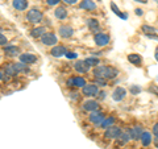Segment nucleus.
I'll use <instances>...</instances> for the list:
<instances>
[{
  "label": "nucleus",
  "mask_w": 158,
  "mask_h": 149,
  "mask_svg": "<svg viewBox=\"0 0 158 149\" xmlns=\"http://www.w3.org/2000/svg\"><path fill=\"white\" fill-rule=\"evenodd\" d=\"M92 74L95 78H104L107 81L110 79H115L118 75V70L113 66H96L92 70Z\"/></svg>",
  "instance_id": "obj_1"
},
{
  "label": "nucleus",
  "mask_w": 158,
  "mask_h": 149,
  "mask_svg": "<svg viewBox=\"0 0 158 149\" xmlns=\"http://www.w3.org/2000/svg\"><path fill=\"white\" fill-rule=\"evenodd\" d=\"M121 132H123V130H121L120 127L112 126V127L108 128V130H106L104 138H107V140H117L118 136L121 135Z\"/></svg>",
  "instance_id": "obj_2"
},
{
  "label": "nucleus",
  "mask_w": 158,
  "mask_h": 149,
  "mask_svg": "<svg viewBox=\"0 0 158 149\" xmlns=\"http://www.w3.org/2000/svg\"><path fill=\"white\" fill-rule=\"evenodd\" d=\"M128 132H129V135L132 137V140H141V136H142V133H144V127L141 126V124H137V126H133L131 128H128Z\"/></svg>",
  "instance_id": "obj_3"
},
{
  "label": "nucleus",
  "mask_w": 158,
  "mask_h": 149,
  "mask_svg": "<svg viewBox=\"0 0 158 149\" xmlns=\"http://www.w3.org/2000/svg\"><path fill=\"white\" fill-rule=\"evenodd\" d=\"M42 17H44V16H42V12H40L38 9H36V8H32L31 11L27 13L28 21L32 23V24H38V23L42 20Z\"/></svg>",
  "instance_id": "obj_4"
},
{
  "label": "nucleus",
  "mask_w": 158,
  "mask_h": 149,
  "mask_svg": "<svg viewBox=\"0 0 158 149\" xmlns=\"http://www.w3.org/2000/svg\"><path fill=\"white\" fill-rule=\"evenodd\" d=\"M94 41L99 48H103V46H107L110 44V36L107 33H98L94 36Z\"/></svg>",
  "instance_id": "obj_5"
},
{
  "label": "nucleus",
  "mask_w": 158,
  "mask_h": 149,
  "mask_svg": "<svg viewBox=\"0 0 158 149\" xmlns=\"http://www.w3.org/2000/svg\"><path fill=\"white\" fill-rule=\"evenodd\" d=\"M82 92L85 96H96L98 92H99V87L96 86L95 83H90V84H86L85 87L82 88Z\"/></svg>",
  "instance_id": "obj_6"
},
{
  "label": "nucleus",
  "mask_w": 158,
  "mask_h": 149,
  "mask_svg": "<svg viewBox=\"0 0 158 149\" xmlns=\"http://www.w3.org/2000/svg\"><path fill=\"white\" fill-rule=\"evenodd\" d=\"M86 79L83 77H75V78H71L67 81V86L69 87H77V88H83L86 86Z\"/></svg>",
  "instance_id": "obj_7"
},
{
  "label": "nucleus",
  "mask_w": 158,
  "mask_h": 149,
  "mask_svg": "<svg viewBox=\"0 0 158 149\" xmlns=\"http://www.w3.org/2000/svg\"><path fill=\"white\" fill-rule=\"evenodd\" d=\"M111 96L115 102H121V100H124L125 96H127V90L124 87H116L115 90L112 91Z\"/></svg>",
  "instance_id": "obj_8"
},
{
  "label": "nucleus",
  "mask_w": 158,
  "mask_h": 149,
  "mask_svg": "<svg viewBox=\"0 0 158 149\" xmlns=\"http://www.w3.org/2000/svg\"><path fill=\"white\" fill-rule=\"evenodd\" d=\"M41 42L46 46H53L57 44V36L54 33H45L41 37Z\"/></svg>",
  "instance_id": "obj_9"
},
{
  "label": "nucleus",
  "mask_w": 158,
  "mask_h": 149,
  "mask_svg": "<svg viewBox=\"0 0 158 149\" xmlns=\"http://www.w3.org/2000/svg\"><path fill=\"white\" fill-rule=\"evenodd\" d=\"M104 113H103L102 111H94L90 113V121L94 123L95 126H100V124L103 123V120H104Z\"/></svg>",
  "instance_id": "obj_10"
},
{
  "label": "nucleus",
  "mask_w": 158,
  "mask_h": 149,
  "mask_svg": "<svg viewBox=\"0 0 158 149\" xmlns=\"http://www.w3.org/2000/svg\"><path fill=\"white\" fill-rule=\"evenodd\" d=\"M83 110L87 111V112H94V111H98L99 110V102L98 100H94V99H88L83 103Z\"/></svg>",
  "instance_id": "obj_11"
},
{
  "label": "nucleus",
  "mask_w": 158,
  "mask_h": 149,
  "mask_svg": "<svg viewBox=\"0 0 158 149\" xmlns=\"http://www.w3.org/2000/svg\"><path fill=\"white\" fill-rule=\"evenodd\" d=\"M87 27H88V29H90L92 33H95V34L102 33L100 23H99L98 20H95V19H88L87 20Z\"/></svg>",
  "instance_id": "obj_12"
},
{
  "label": "nucleus",
  "mask_w": 158,
  "mask_h": 149,
  "mask_svg": "<svg viewBox=\"0 0 158 149\" xmlns=\"http://www.w3.org/2000/svg\"><path fill=\"white\" fill-rule=\"evenodd\" d=\"M37 61V57L32 53H24V54H20V62L25 63V65H32Z\"/></svg>",
  "instance_id": "obj_13"
},
{
  "label": "nucleus",
  "mask_w": 158,
  "mask_h": 149,
  "mask_svg": "<svg viewBox=\"0 0 158 149\" xmlns=\"http://www.w3.org/2000/svg\"><path fill=\"white\" fill-rule=\"evenodd\" d=\"M58 33L62 38H69L74 34V29L71 27H69V25H61L58 29Z\"/></svg>",
  "instance_id": "obj_14"
},
{
  "label": "nucleus",
  "mask_w": 158,
  "mask_h": 149,
  "mask_svg": "<svg viewBox=\"0 0 158 149\" xmlns=\"http://www.w3.org/2000/svg\"><path fill=\"white\" fill-rule=\"evenodd\" d=\"M127 58H128V61H129L132 65H135V66H141L142 65V57L138 53H131V54H128Z\"/></svg>",
  "instance_id": "obj_15"
},
{
  "label": "nucleus",
  "mask_w": 158,
  "mask_h": 149,
  "mask_svg": "<svg viewBox=\"0 0 158 149\" xmlns=\"http://www.w3.org/2000/svg\"><path fill=\"white\" fill-rule=\"evenodd\" d=\"M19 74L17 69H16V65L15 63H7L6 67H4V75L7 77H16Z\"/></svg>",
  "instance_id": "obj_16"
},
{
  "label": "nucleus",
  "mask_w": 158,
  "mask_h": 149,
  "mask_svg": "<svg viewBox=\"0 0 158 149\" xmlns=\"http://www.w3.org/2000/svg\"><path fill=\"white\" fill-rule=\"evenodd\" d=\"M79 8L81 9H86V11H95L96 9V4L94 0H83L79 3Z\"/></svg>",
  "instance_id": "obj_17"
},
{
  "label": "nucleus",
  "mask_w": 158,
  "mask_h": 149,
  "mask_svg": "<svg viewBox=\"0 0 158 149\" xmlns=\"http://www.w3.org/2000/svg\"><path fill=\"white\" fill-rule=\"evenodd\" d=\"M74 69H75L77 73H81V74H85V73H87L88 70H90V67L86 65L85 61H77L75 63H74Z\"/></svg>",
  "instance_id": "obj_18"
},
{
  "label": "nucleus",
  "mask_w": 158,
  "mask_h": 149,
  "mask_svg": "<svg viewBox=\"0 0 158 149\" xmlns=\"http://www.w3.org/2000/svg\"><path fill=\"white\" fill-rule=\"evenodd\" d=\"M140 141H141V144H142V147H149L150 144L153 143V136H152V133L148 132V131H145L144 133H142Z\"/></svg>",
  "instance_id": "obj_19"
},
{
  "label": "nucleus",
  "mask_w": 158,
  "mask_h": 149,
  "mask_svg": "<svg viewBox=\"0 0 158 149\" xmlns=\"http://www.w3.org/2000/svg\"><path fill=\"white\" fill-rule=\"evenodd\" d=\"M131 140H132V137H131V135H129V132H128V130H127V131H123L121 135L118 136V138H117V141H118V144H120V145H125V144H128Z\"/></svg>",
  "instance_id": "obj_20"
},
{
  "label": "nucleus",
  "mask_w": 158,
  "mask_h": 149,
  "mask_svg": "<svg viewBox=\"0 0 158 149\" xmlns=\"http://www.w3.org/2000/svg\"><path fill=\"white\" fill-rule=\"evenodd\" d=\"M66 53H67V50L65 46H54L50 52L53 57H62V56H66Z\"/></svg>",
  "instance_id": "obj_21"
},
{
  "label": "nucleus",
  "mask_w": 158,
  "mask_h": 149,
  "mask_svg": "<svg viewBox=\"0 0 158 149\" xmlns=\"http://www.w3.org/2000/svg\"><path fill=\"white\" fill-rule=\"evenodd\" d=\"M12 6H13V8H16L17 11H25L28 8V2L27 0H13Z\"/></svg>",
  "instance_id": "obj_22"
},
{
  "label": "nucleus",
  "mask_w": 158,
  "mask_h": 149,
  "mask_svg": "<svg viewBox=\"0 0 158 149\" xmlns=\"http://www.w3.org/2000/svg\"><path fill=\"white\" fill-rule=\"evenodd\" d=\"M4 53H6L8 57L19 56V48L13 46V45H7V46H4Z\"/></svg>",
  "instance_id": "obj_23"
},
{
  "label": "nucleus",
  "mask_w": 158,
  "mask_h": 149,
  "mask_svg": "<svg viewBox=\"0 0 158 149\" xmlns=\"http://www.w3.org/2000/svg\"><path fill=\"white\" fill-rule=\"evenodd\" d=\"M110 7H111V9H112V11H113V13H115L116 15V16H118V17H121L123 20H127L128 19V15L127 13H124V12H121L120 11V9H118V7L116 6V4L115 3H113V2H111V4H110Z\"/></svg>",
  "instance_id": "obj_24"
},
{
  "label": "nucleus",
  "mask_w": 158,
  "mask_h": 149,
  "mask_svg": "<svg viewBox=\"0 0 158 149\" xmlns=\"http://www.w3.org/2000/svg\"><path fill=\"white\" fill-rule=\"evenodd\" d=\"M46 32V28H44V27H38V28H34L32 29V32H31V36L34 37V38H38V37H42Z\"/></svg>",
  "instance_id": "obj_25"
},
{
  "label": "nucleus",
  "mask_w": 158,
  "mask_h": 149,
  "mask_svg": "<svg viewBox=\"0 0 158 149\" xmlns=\"http://www.w3.org/2000/svg\"><path fill=\"white\" fill-rule=\"evenodd\" d=\"M113 124H115V116H108L100 124V128H103V130H108V128L112 127Z\"/></svg>",
  "instance_id": "obj_26"
},
{
  "label": "nucleus",
  "mask_w": 158,
  "mask_h": 149,
  "mask_svg": "<svg viewBox=\"0 0 158 149\" xmlns=\"http://www.w3.org/2000/svg\"><path fill=\"white\" fill-rule=\"evenodd\" d=\"M54 15H56V17L58 20H65L67 17V11H66V8H63V7H58L56 11H54Z\"/></svg>",
  "instance_id": "obj_27"
},
{
  "label": "nucleus",
  "mask_w": 158,
  "mask_h": 149,
  "mask_svg": "<svg viewBox=\"0 0 158 149\" xmlns=\"http://www.w3.org/2000/svg\"><path fill=\"white\" fill-rule=\"evenodd\" d=\"M141 31L145 33V36H150V34H157V29L152 25H148V24H144L141 27Z\"/></svg>",
  "instance_id": "obj_28"
},
{
  "label": "nucleus",
  "mask_w": 158,
  "mask_h": 149,
  "mask_svg": "<svg viewBox=\"0 0 158 149\" xmlns=\"http://www.w3.org/2000/svg\"><path fill=\"white\" fill-rule=\"evenodd\" d=\"M85 62H86V65L88 66V67H92V66H99V63H100V61H99V58L98 57H88V58H86L85 59Z\"/></svg>",
  "instance_id": "obj_29"
},
{
  "label": "nucleus",
  "mask_w": 158,
  "mask_h": 149,
  "mask_svg": "<svg viewBox=\"0 0 158 149\" xmlns=\"http://www.w3.org/2000/svg\"><path fill=\"white\" fill-rule=\"evenodd\" d=\"M129 91L132 92V95H138V94L142 91V88H141V86H138V84H133V86L129 87Z\"/></svg>",
  "instance_id": "obj_30"
},
{
  "label": "nucleus",
  "mask_w": 158,
  "mask_h": 149,
  "mask_svg": "<svg viewBox=\"0 0 158 149\" xmlns=\"http://www.w3.org/2000/svg\"><path fill=\"white\" fill-rule=\"evenodd\" d=\"M95 84L98 87H106L107 86V79H104V78H95Z\"/></svg>",
  "instance_id": "obj_31"
},
{
  "label": "nucleus",
  "mask_w": 158,
  "mask_h": 149,
  "mask_svg": "<svg viewBox=\"0 0 158 149\" xmlns=\"http://www.w3.org/2000/svg\"><path fill=\"white\" fill-rule=\"evenodd\" d=\"M15 65H16V69H17L19 73H20V71H23V73H27V71H28V67H27L25 63L19 62V63H15Z\"/></svg>",
  "instance_id": "obj_32"
},
{
  "label": "nucleus",
  "mask_w": 158,
  "mask_h": 149,
  "mask_svg": "<svg viewBox=\"0 0 158 149\" xmlns=\"http://www.w3.org/2000/svg\"><path fill=\"white\" fill-rule=\"evenodd\" d=\"M148 91H149L150 94H153V95L158 96V86H157V84H152V86H149Z\"/></svg>",
  "instance_id": "obj_33"
},
{
  "label": "nucleus",
  "mask_w": 158,
  "mask_h": 149,
  "mask_svg": "<svg viewBox=\"0 0 158 149\" xmlns=\"http://www.w3.org/2000/svg\"><path fill=\"white\" fill-rule=\"evenodd\" d=\"M96 96H98L99 100H104L106 96H107V92H106V91H99Z\"/></svg>",
  "instance_id": "obj_34"
},
{
  "label": "nucleus",
  "mask_w": 158,
  "mask_h": 149,
  "mask_svg": "<svg viewBox=\"0 0 158 149\" xmlns=\"http://www.w3.org/2000/svg\"><path fill=\"white\" fill-rule=\"evenodd\" d=\"M152 131H153V135H154V137H158V121L153 124Z\"/></svg>",
  "instance_id": "obj_35"
},
{
  "label": "nucleus",
  "mask_w": 158,
  "mask_h": 149,
  "mask_svg": "<svg viewBox=\"0 0 158 149\" xmlns=\"http://www.w3.org/2000/svg\"><path fill=\"white\" fill-rule=\"evenodd\" d=\"M8 42V40H7V37L4 36V34H2L0 33V46H3V45H6V44Z\"/></svg>",
  "instance_id": "obj_36"
},
{
  "label": "nucleus",
  "mask_w": 158,
  "mask_h": 149,
  "mask_svg": "<svg viewBox=\"0 0 158 149\" xmlns=\"http://www.w3.org/2000/svg\"><path fill=\"white\" fill-rule=\"evenodd\" d=\"M66 57H67L69 59H75V58L78 57V54L74 53V52H67V53H66Z\"/></svg>",
  "instance_id": "obj_37"
},
{
  "label": "nucleus",
  "mask_w": 158,
  "mask_h": 149,
  "mask_svg": "<svg viewBox=\"0 0 158 149\" xmlns=\"http://www.w3.org/2000/svg\"><path fill=\"white\" fill-rule=\"evenodd\" d=\"M61 0H46V4L48 6H58Z\"/></svg>",
  "instance_id": "obj_38"
},
{
  "label": "nucleus",
  "mask_w": 158,
  "mask_h": 149,
  "mask_svg": "<svg viewBox=\"0 0 158 149\" xmlns=\"http://www.w3.org/2000/svg\"><path fill=\"white\" fill-rule=\"evenodd\" d=\"M62 2L66 3V4H69V6H74V4H77L78 0H62Z\"/></svg>",
  "instance_id": "obj_39"
},
{
  "label": "nucleus",
  "mask_w": 158,
  "mask_h": 149,
  "mask_svg": "<svg viewBox=\"0 0 158 149\" xmlns=\"http://www.w3.org/2000/svg\"><path fill=\"white\" fill-rule=\"evenodd\" d=\"M136 15H137V16H142V15H144V11H142L141 8H137L136 9Z\"/></svg>",
  "instance_id": "obj_40"
},
{
  "label": "nucleus",
  "mask_w": 158,
  "mask_h": 149,
  "mask_svg": "<svg viewBox=\"0 0 158 149\" xmlns=\"http://www.w3.org/2000/svg\"><path fill=\"white\" fill-rule=\"evenodd\" d=\"M153 145L156 147V149H158V137H154V138H153Z\"/></svg>",
  "instance_id": "obj_41"
},
{
  "label": "nucleus",
  "mask_w": 158,
  "mask_h": 149,
  "mask_svg": "<svg viewBox=\"0 0 158 149\" xmlns=\"http://www.w3.org/2000/svg\"><path fill=\"white\" fill-rule=\"evenodd\" d=\"M69 96H70L71 99H77V96H78V94H75V92H70V94H69Z\"/></svg>",
  "instance_id": "obj_42"
},
{
  "label": "nucleus",
  "mask_w": 158,
  "mask_h": 149,
  "mask_svg": "<svg viewBox=\"0 0 158 149\" xmlns=\"http://www.w3.org/2000/svg\"><path fill=\"white\" fill-rule=\"evenodd\" d=\"M137 3H141V4H148L149 3V0H136Z\"/></svg>",
  "instance_id": "obj_43"
},
{
  "label": "nucleus",
  "mask_w": 158,
  "mask_h": 149,
  "mask_svg": "<svg viewBox=\"0 0 158 149\" xmlns=\"http://www.w3.org/2000/svg\"><path fill=\"white\" fill-rule=\"evenodd\" d=\"M154 58H156V61L158 62V46L156 48V53H154Z\"/></svg>",
  "instance_id": "obj_44"
},
{
  "label": "nucleus",
  "mask_w": 158,
  "mask_h": 149,
  "mask_svg": "<svg viewBox=\"0 0 158 149\" xmlns=\"http://www.w3.org/2000/svg\"><path fill=\"white\" fill-rule=\"evenodd\" d=\"M3 78H4V75H3V74H2V73H0V81H2V79H3Z\"/></svg>",
  "instance_id": "obj_45"
},
{
  "label": "nucleus",
  "mask_w": 158,
  "mask_h": 149,
  "mask_svg": "<svg viewBox=\"0 0 158 149\" xmlns=\"http://www.w3.org/2000/svg\"><path fill=\"white\" fill-rule=\"evenodd\" d=\"M135 2H136V0H135Z\"/></svg>",
  "instance_id": "obj_46"
}]
</instances>
